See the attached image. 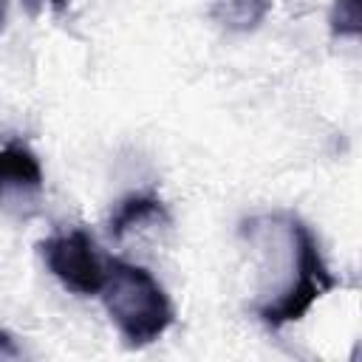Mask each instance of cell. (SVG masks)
<instances>
[{
	"label": "cell",
	"mask_w": 362,
	"mask_h": 362,
	"mask_svg": "<svg viewBox=\"0 0 362 362\" xmlns=\"http://www.w3.org/2000/svg\"><path fill=\"white\" fill-rule=\"evenodd\" d=\"M20 351H17V345H14V337L11 334H6V331H0V356H17Z\"/></svg>",
	"instance_id": "cell-8"
},
{
	"label": "cell",
	"mask_w": 362,
	"mask_h": 362,
	"mask_svg": "<svg viewBox=\"0 0 362 362\" xmlns=\"http://www.w3.org/2000/svg\"><path fill=\"white\" fill-rule=\"evenodd\" d=\"M6 187H20V189H40L42 187L40 158L23 144L0 147V195Z\"/></svg>",
	"instance_id": "cell-5"
},
{
	"label": "cell",
	"mask_w": 362,
	"mask_h": 362,
	"mask_svg": "<svg viewBox=\"0 0 362 362\" xmlns=\"http://www.w3.org/2000/svg\"><path fill=\"white\" fill-rule=\"evenodd\" d=\"M6 11H8V0H0V28L6 23Z\"/></svg>",
	"instance_id": "cell-10"
},
{
	"label": "cell",
	"mask_w": 362,
	"mask_h": 362,
	"mask_svg": "<svg viewBox=\"0 0 362 362\" xmlns=\"http://www.w3.org/2000/svg\"><path fill=\"white\" fill-rule=\"evenodd\" d=\"M283 229L291 243L288 252H291L294 274L274 300H266L255 308L257 320L272 331H280L283 325L303 320L322 294H328L331 288L339 286V280L334 277V272L328 269V263L322 257L320 240L311 232V226L305 221H300L297 215H286Z\"/></svg>",
	"instance_id": "cell-2"
},
{
	"label": "cell",
	"mask_w": 362,
	"mask_h": 362,
	"mask_svg": "<svg viewBox=\"0 0 362 362\" xmlns=\"http://www.w3.org/2000/svg\"><path fill=\"white\" fill-rule=\"evenodd\" d=\"M328 25L334 37L356 40L362 34V0H334L328 11Z\"/></svg>",
	"instance_id": "cell-7"
},
{
	"label": "cell",
	"mask_w": 362,
	"mask_h": 362,
	"mask_svg": "<svg viewBox=\"0 0 362 362\" xmlns=\"http://www.w3.org/2000/svg\"><path fill=\"white\" fill-rule=\"evenodd\" d=\"M269 11H272V0H215L209 8V17L226 31L249 34L260 28Z\"/></svg>",
	"instance_id": "cell-6"
},
{
	"label": "cell",
	"mask_w": 362,
	"mask_h": 362,
	"mask_svg": "<svg viewBox=\"0 0 362 362\" xmlns=\"http://www.w3.org/2000/svg\"><path fill=\"white\" fill-rule=\"evenodd\" d=\"M99 297L119 337L130 348H144L156 342L175 322L170 294L153 277V272L139 263L110 257Z\"/></svg>",
	"instance_id": "cell-1"
},
{
	"label": "cell",
	"mask_w": 362,
	"mask_h": 362,
	"mask_svg": "<svg viewBox=\"0 0 362 362\" xmlns=\"http://www.w3.org/2000/svg\"><path fill=\"white\" fill-rule=\"evenodd\" d=\"M42 3H48L57 14H62V11H68V6H71V0H42Z\"/></svg>",
	"instance_id": "cell-9"
},
{
	"label": "cell",
	"mask_w": 362,
	"mask_h": 362,
	"mask_svg": "<svg viewBox=\"0 0 362 362\" xmlns=\"http://www.w3.org/2000/svg\"><path fill=\"white\" fill-rule=\"evenodd\" d=\"M37 249H40L45 269L68 291H74L79 297H90V294L102 291L105 274H107V260L99 257L90 232H85V229L54 232L45 240H40Z\"/></svg>",
	"instance_id": "cell-3"
},
{
	"label": "cell",
	"mask_w": 362,
	"mask_h": 362,
	"mask_svg": "<svg viewBox=\"0 0 362 362\" xmlns=\"http://www.w3.org/2000/svg\"><path fill=\"white\" fill-rule=\"evenodd\" d=\"M170 212L164 206V201L153 192H130L124 198L116 201L110 218H107V232L110 238H124L130 229L144 226V223H167Z\"/></svg>",
	"instance_id": "cell-4"
}]
</instances>
